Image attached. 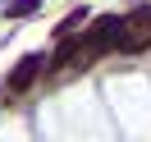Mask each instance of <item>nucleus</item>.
Listing matches in <instances>:
<instances>
[{
	"mask_svg": "<svg viewBox=\"0 0 151 142\" xmlns=\"http://www.w3.org/2000/svg\"><path fill=\"white\" fill-rule=\"evenodd\" d=\"M151 41V5H142V9H133V19H124V46L137 50Z\"/></svg>",
	"mask_w": 151,
	"mask_h": 142,
	"instance_id": "nucleus-1",
	"label": "nucleus"
},
{
	"mask_svg": "<svg viewBox=\"0 0 151 142\" xmlns=\"http://www.w3.org/2000/svg\"><path fill=\"white\" fill-rule=\"evenodd\" d=\"M37 69H41V55H28V60H23V64L9 74V87H28L32 78H37Z\"/></svg>",
	"mask_w": 151,
	"mask_h": 142,
	"instance_id": "nucleus-2",
	"label": "nucleus"
},
{
	"mask_svg": "<svg viewBox=\"0 0 151 142\" xmlns=\"http://www.w3.org/2000/svg\"><path fill=\"white\" fill-rule=\"evenodd\" d=\"M37 5H41V0H14V5H9V14H14V19H19V14H32V9H37Z\"/></svg>",
	"mask_w": 151,
	"mask_h": 142,
	"instance_id": "nucleus-3",
	"label": "nucleus"
}]
</instances>
